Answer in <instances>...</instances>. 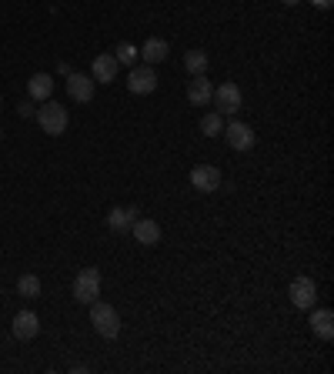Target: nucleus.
<instances>
[{
	"instance_id": "obj_1",
	"label": "nucleus",
	"mask_w": 334,
	"mask_h": 374,
	"mask_svg": "<svg viewBox=\"0 0 334 374\" xmlns=\"http://www.w3.org/2000/svg\"><path fill=\"white\" fill-rule=\"evenodd\" d=\"M33 121L41 124V131H44V134L60 137V134L67 131V124H70V114H67L64 104H57V100H44V107H37Z\"/></svg>"
},
{
	"instance_id": "obj_2",
	"label": "nucleus",
	"mask_w": 334,
	"mask_h": 374,
	"mask_svg": "<svg viewBox=\"0 0 334 374\" xmlns=\"http://www.w3.org/2000/svg\"><path fill=\"white\" fill-rule=\"evenodd\" d=\"M90 324H94V331H97L100 338H107V341H114V338L121 334L117 311H114L111 304H104V301H94V304H90Z\"/></svg>"
},
{
	"instance_id": "obj_3",
	"label": "nucleus",
	"mask_w": 334,
	"mask_h": 374,
	"mask_svg": "<svg viewBox=\"0 0 334 374\" xmlns=\"http://www.w3.org/2000/svg\"><path fill=\"white\" fill-rule=\"evenodd\" d=\"M211 100L217 104V114H221V117H234V114L241 110V104H244L241 87H237L234 80H227V84H221V87H214Z\"/></svg>"
},
{
	"instance_id": "obj_4",
	"label": "nucleus",
	"mask_w": 334,
	"mask_h": 374,
	"mask_svg": "<svg viewBox=\"0 0 334 374\" xmlns=\"http://www.w3.org/2000/svg\"><path fill=\"white\" fill-rule=\"evenodd\" d=\"M74 297L80 304H94L100 297V271L97 267H84L77 277H74Z\"/></svg>"
},
{
	"instance_id": "obj_5",
	"label": "nucleus",
	"mask_w": 334,
	"mask_h": 374,
	"mask_svg": "<svg viewBox=\"0 0 334 374\" xmlns=\"http://www.w3.org/2000/svg\"><path fill=\"white\" fill-rule=\"evenodd\" d=\"M288 297L298 311H311L314 301H318V284H314V277H294L291 287H288Z\"/></svg>"
},
{
	"instance_id": "obj_6",
	"label": "nucleus",
	"mask_w": 334,
	"mask_h": 374,
	"mask_svg": "<svg viewBox=\"0 0 334 374\" xmlns=\"http://www.w3.org/2000/svg\"><path fill=\"white\" fill-rule=\"evenodd\" d=\"M127 90L131 94H154L157 90V74H154V67L151 64H141V67H131L127 70Z\"/></svg>"
},
{
	"instance_id": "obj_7",
	"label": "nucleus",
	"mask_w": 334,
	"mask_h": 374,
	"mask_svg": "<svg viewBox=\"0 0 334 374\" xmlns=\"http://www.w3.org/2000/svg\"><path fill=\"white\" fill-rule=\"evenodd\" d=\"M224 137H227V144H231V151H237V154H244V151H251L257 144L254 131H251V124H241V121H231L227 127H224Z\"/></svg>"
},
{
	"instance_id": "obj_8",
	"label": "nucleus",
	"mask_w": 334,
	"mask_h": 374,
	"mask_svg": "<svg viewBox=\"0 0 334 374\" xmlns=\"http://www.w3.org/2000/svg\"><path fill=\"white\" fill-rule=\"evenodd\" d=\"M190 187L200 191V194H214V191L221 187V171L214 164H198L190 171Z\"/></svg>"
},
{
	"instance_id": "obj_9",
	"label": "nucleus",
	"mask_w": 334,
	"mask_h": 374,
	"mask_svg": "<svg viewBox=\"0 0 334 374\" xmlns=\"http://www.w3.org/2000/svg\"><path fill=\"white\" fill-rule=\"evenodd\" d=\"M94 87H97V80L90 74H67V94L77 104H90L94 100Z\"/></svg>"
},
{
	"instance_id": "obj_10",
	"label": "nucleus",
	"mask_w": 334,
	"mask_h": 374,
	"mask_svg": "<svg viewBox=\"0 0 334 374\" xmlns=\"http://www.w3.org/2000/svg\"><path fill=\"white\" fill-rule=\"evenodd\" d=\"M131 234H134V241L137 244H144V247H154L157 241H161V224L151 218H137L131 224Z\"/></svg>"
},
{
	"instance_id": "obj_11",
	"label": "nucleus",
	"mask_w": 334,
	"mask_h": 374,
	"mask_svg": "<svg viewBox=\"0 0 334 374\" xmlns=\"http://www.w3.org/2000/svg\"><path fill=\"white\" fill-rule=\"evenodd\" d=\"M117 57L114 54H100V57H94V64H90V78L94 80H100V84H114L117 80Z\"/></svg>"
},
{
	"instance_id": "obj_12",
	"label": "nucleus",
	"mask_w": 334,
	"mask_h": 374,
	"mask_svg": "<svg viewBox=\"0 0 334 374\" xmlns=\"http://www.w3.org/2000/svg\"><path fill=\"white\" fill-rule=\"evenodd\" d=\"M37 334H41L37 314H33V311H21V314L14 318V338H17V341H33Z\"/></svg>"
},
{
	"instance_id": "obj_13",
	"label": "nucleus",
	"mask_w": 334,
	"mask_h": 374,
	"mask_svg": "<svg viewBox=\"0 0 334 374\" xmlns=\"http://www.w3.org/2000/svg\"><path fill=\"white\" fill-rule=\"evenodd\" d=\"M50 94H54V78H50V74H33V78L27 80V97H31L33 104L50 100Z\"/></svg>"
},
{
	"instance_id": "obj_14",
	"label": "nucleus",
	"mask_w": 334,
	"mask_h": 374,
	"mask_svg": "<svg viewBox=\"0 0 334 374\" xmlns=\"http://www.w3.org/2000/svg\"><path fill=\"white\" fill-rule=\"evenodd\" d=\"M211 94H214V87H211V80H208V74H198V78L188 84V100L194 107H208Z\"/></svg>"
},
{
	"instance_id": "obj_15",
	"label": "nucleus",
	"mask_w": 334,
	"mask_h": 374,
	"mask_svg": "<svg viewBox=\"0 0 334 374\" xmlns=\"http://www.w3.org/2000/svg\"><path fill=\"white\" fill-rule=\"evenodd\" d=\"M167 54H171V47H167V41H161V37H151L141 50H137V57H144V64H164Z\"/></svg>"
},
{
	"instance_id": "obj_16",
	"label": "nucleus",
	"mask_w": 334,
	"mask_h": 374,
	"mask_svg": "<svg viewBox=\"0 0 334 374\" xmlns=\"http://www.w3.org/2000/svg\"><path fill=\"white\" fill-rule=\"evenodd\" d=\"M137 220V208H114L111 214H107V228H111L114 234H127L131 231V224Z\"/></svg>"
},
{
	"instance_id": "obj_17",
	"label": "nucleus",
	"mask_w": 334,
	"mask_h": 374,
	"mask_svg": "<svg viewBox=\"0 0 334 374\" xmlns=\"http://www.w3.org/2000/svg\"><path fill=\"white\" fill-rule=\"evenodd\" d=\"M311 331L321 338V341H331L334 338V314L328 308H318L311 314Z\"/></svg>"
},
{
	"instance_id": "obj_18",
	"label": "nucleus",
	"mask_w": 334,
	"mask_h": 374,
	"mask_svg": "<svg viewBox=\"0 0 334 374\" xmlns=\"http://www.w3.org/2000/svg\"><path fill=\"white\" fill-rule=\"evenodd\" d=\"M184 70H188L190 78L208 74V54H204V50H188V54H184Z\"/></svg>"
},
{
	"instance_id": "obj_19",
	"label": "nucleus",
	"mask_w": 334,
	"mask_h": 374,
	"mask_svg": "<svg viewBox=\"0 0 334 374\" xmlns=\"http://www.w3.org/2000/svg\"><path fill=\"white\" fill-rule=\"evenodd\" d=\"M17 294L21 297H41V277L37 274H21V281H17Z\"/></svg>"
},
{
	"instance_id": "obj_20",
	"label": "nucleus",
	"mask_w": 334,
	"mask_h": 374,
	"mask_svg": "<svg viewBox=\"0 0 334 374\" xmlns=\"http://www.w3.org/2000/svg\"><path fill=\"white\" fill-rule=\"evenodd\" d=\"M200 131L208 134V137H217V134L224 131V117L217 114V110H211V114H204V117H200Z\"/></svg>"
},
{
	"instance_id": "obj_21",
	"label": "nucleus",
	"mask_w": 334,
	"mask_h": 374,
	"mask_svg": "<svg viewBox=\"0 0 334 374\" xmlns=\"http://www.w3.org/2000/svg\"><path fill=\"white\" fill-rule=\"evenodd\" d=\"M114 57H117V64H127V67H131L134 60H137V47H131V44H117Z\"/></svg>"
},
{
	"instance_id": "obj_22",
	"label": "nucleus",
	"mask_w": 334,
	"mask_h": 374,
	"mask_svg": "<svg viewBox=\"0 0 334 374\" xmlns=\"http://www.w3.org/2000/svg\"><path fill=\"white\" fill-rule=\"evenodd\" d=\"M17 114H21V117H33V114H37V107H33V100H31V97L23 100L21 107H17Z\"/></svg>"
},
{
	"instance_id": "obj_23",
	"label": "nucleus",
	"mask_w": 334,
	"mask_h": 374,
	"mask_svg": "<svg viewBox=\"0 0 334 374\" xmlns=\"http://www.w3.org/2000/svg\"><path fill=\"white\" fill-rule=\"evenodd\" d=\"M311 4H314V7H318V11H328V7H331L334 0H311Z\"/></svg>"
},
{
	"instance_id": "obj_24",
	"label": "nucleus",
	"mask_w": 334,
	"mask_h": 374,
	"mask_svg": "<svg viewBox=\"0 0 334 374\" xmlns=\"http://www.w3.org/2000/svg\"><path fill=\"white\" fill-rule=\"evenodd\" d=\"M281 4H288V7H294V4H301V0H281Z\"/></svg>"
},
{
	"instance_id": "obj_25",
	"label": "nucleus",
	"mask_w": 334,
	"mask_h": 374,
	"mask_svg": "<svg viewBox=\"0 0 334 374\" xmlns=\"http://www.w3.org/2000/svg\"><path fill=\"white\" fill-rule=\"evenodd\" d=\"M0 107H4V97H0Z\"/></svg>"
},
{
	"instance_id": "obj_26",
	"label": "nucleus",
	"mask_w": 334,
	"mask_h": 374,
	"mask_svg": "<svg viewBox=\"0 0 334 374\" xmlns=\"http://www.w3.org/2000/svg\"><path fill=\"white\" fill-rule=\"evenodd\" d=\"M0 141H4V131H0Z\"/></svg>"
}]
</instances>
